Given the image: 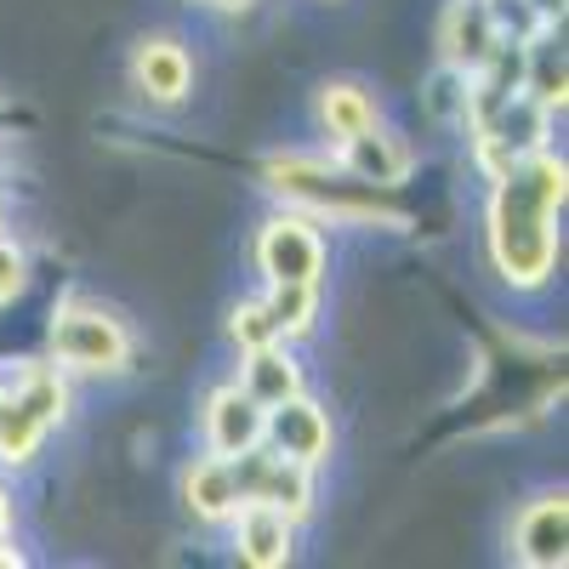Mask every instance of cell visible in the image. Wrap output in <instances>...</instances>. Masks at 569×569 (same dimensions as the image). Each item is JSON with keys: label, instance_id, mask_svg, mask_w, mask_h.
<instances>
[{"label": "cell", "instance_id": "cell-14", "mask_svg": "<svg viewBox=\"0 0 569 569\" xmlns=\"http://www.w3.org/2000/svg\"><path fill=\"white\" fill-rule=\"evenodd\" d=\"M337 154L353 177H365V182H376V188H405L410 182V171H416V149L399 137V131H388L382 120L376 126H365L359 137H348V142H337Z\"/></svg>", "mask_w": 569, "mask_h": 569}, {"label": "cell", "instance_id": "cell-26", "mask_svg": "<svg viewBox=\"0 0 569 569\" xmlns=\"http://www.w3.org/2000/svg\"><path fill=\"white\" fill-rule=\"evenodd\" d=\"M188 7H200V12H222V18H240V12H251L257 0H188Z\"/></svg>", "mask_w": 569, "mask_h": 569}, {"label": "cell", "instance_id": "cell-19", "mask_svg": "<svg viewBox=\"0 0 569 569\" xmlns=\"http://www.w3.org/2000/svg\"><path fill=\"white\" fill-rule=\"evenodd\" d=\"M262 308L279 330V342H302L308 330L319 325V284H268L262 291Z\"/></svg>", "mask_w": 569, "mask_h": 569}, {"label": "cell", "instance_id": "cell-22", "mask_svg": "<svg viewBox=\"0 0 569 569\" xmlns=\"http://www.w3.org/2000/svg\"><path fill=\"white\" fill-rule=\"evenodd\" d=\"M228 337H233V348H262V342H279V330H273V319H268L262 297H251V302H240V308L228 313Z\"/></svg>", "mask_w": 569, "mask_h": 569}, {"label": "cell", "instance_id": "cell-21", "mask_svg": "<svg viewBox=\"0 0 569 569\" xmlns=\"http://www.w3.org/2000/svg\"><path fill=\"white\" fill-rule=\"evenodd\" d=\"M490 12H496V29H501V40H512V46H525V40H536L541 29H552L530 0H490ZM563 29V23H558Z\"/></svg>", "mask_w": 569, "mask_h": 569}, {"label": "cell", "instance_id": "cell-11", "mask_svg": "<svg viewBox=\"0 0 569 569\" xmlns=\"http://www.w3.org/2000/svg\"><path fill=\"white\" fill-rule=\"evenodd\" d=\"M131 91L142 103H154V109L188 103V91H194V58H188V46L171 40V34L137 40V52H131Z\"/></svg>", "mask_w": 569, "mask_h": 569}, {"label": "cell", "instance_id": "cell-28", "mask_svg": "<svg viewBox=\"0 0 569 569\" xmlns=\"http://www.w3.org/2000/svg\"><path fill=\"white\" fill-rule=\"evenodd\" d=\"M0 217H7V194H0Z\"/></svg>", "mask_w": 569, "mask_h": 569}, {"label": "cell", "instance_id": "cell-12", "mask_svg": "<svg viewBox=\"0 0 569 569\" xmlns=\"http://www.w3.org/2000/svg\"><path fill=\"white\" fill-rule=\"evenodd\" d=\"M501 29L490 0H450L445 18H439V63L461 69V74H479L496 52H501Z\"/></svg>", "mask_w": 569, "mask_h": 569}, {"label": "cell", "instance_id": "cell-10", "mask_svg": "<svg viewBox=\"0 0 569 569\" xmlns=\"http://www.w3.org/2000/svg\"><path fill=\"white\" fill-rule=\"evenodd\" d=\"M228 547L246 569H284L297 558V518L268 501H240L228 518Z\"/></svg>", "mask_w": 569, "mask_h": 569}, {"label": "cell", "instance_id": "cell-2", "mask_svg": "<svg viewBox=\"0 0 569 569\" xmlns=\"http://www.w3.org/2000/svg\"><path fill=\"white\" fill-rule=\"evenodd\" d=\"M262 188L279 206L308 211L313 222H342V228H405L410 222L399 188H376L353 177L337 154H308V149L268 154Z\"/></svg>", "mask_w": 569, "mask_h": 569}, {"label": "cell", "instance_id": "cell-23", "mask_svg": "<svg viewBox=\"0 0 569 569\" xmlns=\"http://www.w3.org/2000/svg\"><path fill=\"white\" fill-rule=\"evenodd\" d=\"M29 291V251L12 240V233H0V308L18 302Z\"/></svg>", "mask_w": 569, "mask_h": 569}, {"label": "cell", "instance_id": "cell-20", "mask_svg": "<svg viewBox=\"0 0 569 569\" xmlns=\"http://www.w3.org/2000/svg\"><path fill=\"white\" fill-rule=\"evenodd\" d=\"M467 86H472V74L439 63L433 74H427V86H421V109H427V120L461 131V120H467Z\"/></svg>", "mask_w": 569, "mask_h": 569}, {"label": "cell", "instance_id": "cell-8", "mask_svg": "<svg viewBox=\"0 0 569 569\" xmlns=\"http://www.w3.org/2000/svg\"><path fill=\"white\" fill-rule=\"evenodd\" d=\"M262 445H268L273 456H284V461H302V467L319 472V467L330 461V450H337V427H330V416H325L319 399L291 393V399L268 405V416H262Z\"/></svg>", "mask_w": 569, "mask_h": 569}, {"label": "cell", "instance_id": "cell-18", "mask_svg": "<svg viewBox=\"0 0 569 569\" xmlns=\"http://www.w3.org/2000/svg\"><path fill=\"white\" fill-rule=\"evenodd\" d=\"M525 91H530L547 114H563V103H569V63H563V34H558V23L541 29L536 40H525Z\"/></svg>", "mask_w": 569, "mask_h": 569}, {"label": "cell", "instance_id": "cell-6", "mask_svg": "<svg viewBox=\"0 0 569 569\" xmlns=\"http://www.w3.org/2000/svg\"><path fill=\"white\" fill-rule=\"evenodd\" d=\"M257 273L268 284H319L325 279V233L308 211H273L262 228H257Z\"/></svg>", "mask_w": 569, "mask_h": 569}, {"label": "cell", "instance_id": "cell-13", "mask_svg": "<svg viewBox=\"0 0 569 569\" xmlns=\"http://www.w3.org/2000/svg\"><path fill=\"white\" fill-rule=\"evenodd\" d=\"M262 416L268 410L240 382H222L200 405V439H206L211 456H246V450L262 445Z\"/></svg>", "mask_w": 569, "mask_h": 569}, {"label": "cell", "instance_id": "cell-5", "mask_svg": "<svg viewBox=\"0 0 569 569\" xmlns=\"http://www.w3.org/2000/svg\"><path fill=\"white\" fill-rule=\"evenodd\" d=\"M552 120H558V114H547V109L530 98V91H518V98H512L490 126L467 131L472 171H479L485 182H496L501 171H512V166H525L530 154L552 149Z\"/></svg>", "mask_w": 569, "mask_h": 569}, {"label": "cell", "instance_id": "cell-4", "mask_svg": "<svg viewBox=\"0 0 569 569\" xmlns=\"http://www.w3.org/2000/svg\"><path fill=\"white\" fill-rule=\"evenodd\" d=\"M46 348H52V365L63 376H126L131 353H137L126 319L109 313L103 302H86V297H63L52 308Z\"/></svg>", "mask_w": 569, "mask_h": 569}, {"label": "cell", "instance_id": "cell-7", "mask_svg": "<svg viewBox=\"0 0 569 569\" xmlns=\"http://www.w3.org/2000/svg\"><path fill=\"white\" fill-rule=\"evenodd\" d=\"M228 467H233V485H240V501H268L284 518H297V525H308V518H313V501H319L313 467L284 461L268 445H257L246 456H228Z\"/></svg>", "mask_w": 569, "mask_h": 569}, {"label": "cell", "instance_id": "cell-15", "mask_svg": "<svg viewBox=\"0 0 569 569\" xmlns=\"http://www.w3.org/2000/svg\"><path fill=\"white\" fill-rule=\"evenodd\" d=\"M376 120H382V103H376V91L365 80H325L313 91V126H319V137L330 142V149L359 137Z\"/></svg>", "mask_w": 569, "mask_h": 569}, {"label": "cell", "instance_id": "cell-1", "mask_svg": "<svg viewBox=\"0 0 569 569\" xmlns=\"http://www.w3.org/2000/svg\"><path fill=\"white\" fill-rule=\"evenodd\" d=\"M569 200V166L563 154L541 149L525 166H512L490 182V200H485V251L501 284L512 291H541L558 273L563 257V217Z\"/></svg>", "mask_w": 569, "mask_h": 569}, {"label": "cell", "instance_id": "cell-17", "mask_svg": "<svg viewBox=\"0 0 569 569\" xmlns=\"http://www.w3.org/2000/svg\"><path fill=\"white\" fill-rule=\"evenodd\" d=\"M240 388L268 410L279 399L302 393V365L291 353V342H262V348H240Z\"/></svg>", "mask_w": 569, "mask_h": 569}, {"label": "cell", "instance_id": "cell-9", "mask_svg": "<svg viewBox=\"0 0 569 569\" xmlns=\"http://www.w3.org/2000/svg\"><path fill=\"white\" fill-rule=\"evenodd\" d=\"M507 552L525 569H563V558H569V496L541 490L536 501L518 507V518L507 525Z\"/></svg>", "mask_w": 569, "mask_h": 569}, {"label": "cell", "instance_id": "cell-25", "mask_svg": "<svg viewBox=\"0 0 569 569\" xmlns=\"http://www.w3.org/2000/svg\"><path fill=\"white\" fill-rule=\"evenodd\" d=\"M34 126V114L23 109V103H12L7 91H0V142H12V137H23Z\"/></svg>", "mask_w": 569, "mask_h": 569}, {"label": "cell", "instance_id": "cell-3", "mask_svg": "<svg viewBox=\"0 0 569 569\" xmlns=\"http://www.w3.org/2000/svg\"><path fill=\"white\" fill-rule=\"evenodd\" d=\"M69 416V376L52 359H23L0 382V467H29Z\"/></svg>", "mask_w": 569, "mask_h": 569}, {"label": "cell", "instance_id": "cell-16", "mask_svg": "<svg viewBox=\"0 0 569 569\" xmlns=\"http://www.w3.org/2000/svg\"><path fill=\"white\" fill-rule=\"evenodd\" d=\"M182 507L200 518V525H228L233 507H240V485H233L228 456H194L182 467Z\"/></svg>", "mask_w": 569, "mask_h": 569}, {"label": "cell", "instance_id": "cell-27", "mask_svg": "<svg viewBox=\"0 0 569 569\" xmlns=\"http://www.w3.org/2000/svg\"><path fill=\"white\" fill-rule=\"evenodd\" d=\"M530 7L547 18V23H563V12H569V0H530Z\"/></svg>", "mask_w": 569, "mask_h": 569}, {"label": "cell", "instance_id": "cell-24", "mask_svg": "<svg viewBox=\"0 0 569 569\" xmlns=\"http://www.w3.org/2000/svg\"><path fill=\"white\" fill-rule=\"evenodd\" d=\"M12 530H18V501H12V485L0 479V563H23V552L12 547Z\"/></svg>", "mask_w": 569, "mask_h": 569}]
</instances>
